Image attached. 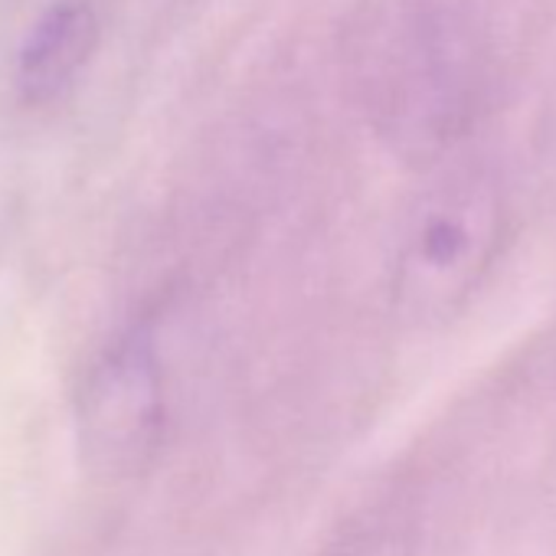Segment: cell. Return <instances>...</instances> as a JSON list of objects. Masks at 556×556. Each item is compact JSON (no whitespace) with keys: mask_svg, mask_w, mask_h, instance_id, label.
Segmentation results:
<instances>
[{"mask_svg":"<svg viewBox=\"0 0 556 556\" xmlns=\"http://www.w3.org/2000/svg\"><path fill=\"white\" fill-rule=\"evenodd\" d=\"M504 236L497 187L481 174H452L409 210L396 239L393 312L416 328L452 321L478 292Z\"/></svg>","mask_w":556,"mask_h":556,"instance_id":"obj_1","label":"cell"},{"mask_svg":"<svg viewBox=\"0 0 556 556\" xmlns=\"http://www.w3.org/2000/svg\"><path fill=\"white\" fill-rule=\"evenodd\" d=\"M99 40L102 21L92 0H50L14 60V89L21 102L43 109L70 96L92 66Z\"/></svg>","mask_w":556,"mask_h":556,"instance_id":"obj_3","label":"cell"},{"mask_svg":"<svg viewBox=\"0 0 556 556\" xmlns=\"http://www.w3.org/2000/svg\"><path fill=\"white\" fill-rule=\"evenodd\" d=\"M76 445L102 478H135L151 468L167 439V383L154 321L118 331L79 380Z\"/></svg>","mask_w":556,"mask_h":556,"instance_id":"obj_2","label":"cell"}]
</instances>
